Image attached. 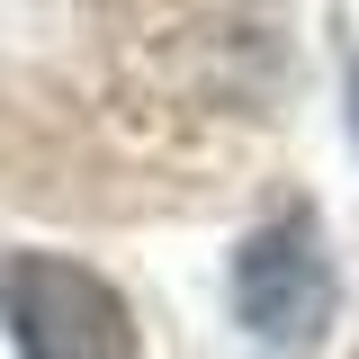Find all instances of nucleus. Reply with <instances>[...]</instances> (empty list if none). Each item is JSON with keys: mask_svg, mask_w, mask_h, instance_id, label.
<instances>
[{"mask_svg": "<svg viewBox=\"0 0 359 359\" xmlns=\"http://www.w3.org/2000/svg\"><path fill=\"white\" fill-rule=\"evenodd\" d=\"M351 135H359V63H351Z\"/></svg>", "mask_w": 359, "mask_h": 359, "instance_id": "nucleus-3", "label": "nucleus"}, {"mask_svg": "<svg viewBox=\"0 0 359 359\" xmlns=\"http://www.w3.org/2000/svg\"><path fill=\"white\" fill-rule=\"evenodd\" d=\"M332 306H341V278H332V252H323V224H314L306 198L278 207L261 233H243V252H233V314H243V332L269 359H306L332 332Z\"/></svg>", "mask_w": 359, "mask_h": 359, "instance_id": "nucleus-1", "label": "nucleus"}, {"mask_svg": "<svg viewBox=\"0 0 359 359\" xmlns=\"http://www.w3.org/2000/svg\"><path fill=\"white\" fill-rule=\"evenodd\" d=\"M0 323H9L18 359H135L126 297L63 252H9L0 261Z\"/></svg>", "mask_w": 359, "mask_h": 359, "instance_id": "nucleus-2", "label": "nucleus"}]
</instances>
